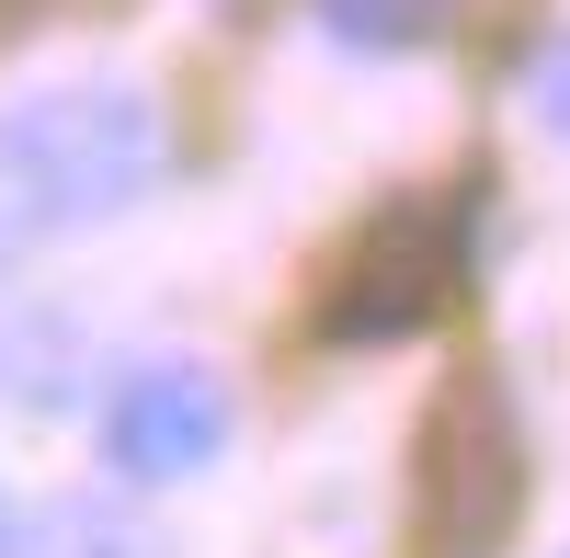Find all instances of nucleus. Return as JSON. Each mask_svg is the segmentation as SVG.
Returning a JSON list of instances; mask_svg holds the SVG:
<instances>
[{
    "label": "nucleus",
    "mask_w": 570,
    "mask_h": 558,
    "mask_svg": "<svg viewBox=\"0 0 570 558\" xmlns=\"http://www.w3.org/2000/svg\"><path fill=\"white\" fill-rule=\"evenodd\" d=\"M171 160V126L137 80H58L0 114V240L35 228H91L137 206Z\"/></svg>",
    "instance_id": "obj_1"
},
{
    "label": "nucleus",
    "mask_w": 570,
    "mask_h": 558,
    "mask_svg": "<svg viewBox=\"0 0 570 558\" xmlns=\"http://www.w3.org/2000/svg\"><path fill=\"white\" fill-rule=\"evenodd\" d=\"M513 514H525V434L491 377H456L422 410L411 445V536L422 558H502Z\"/></svg>",
    "instance_id": "obj_2"
},
{
    "label": "nucleus",
    "mask_w": 570,
    "mask_h": 558,
    "mask_svg": "<svg viewBox=\"0 0 570 558\" xmlns=\"http://www.w3.org/2000/svg\"><path fill=\"white\" fill-rule=\"evenodd\" d=\"M456 286H468V228H456V206L411 195V206H389L343 251L320 331L331 342H411V331H434V319L456 308Z\"/></svg>",
    "instance_id": "obj_3"
},
{
    "label": "nucleus",
    "mask_w": 570,
    "mask_h": 558,
    "mask_svg": "<svg viewBox=\"0 0 570 558\" xmlns=\"http://www.w3.org/2000/svg\"><path fill=\"white\" fill-rule=\"evenodd\" d=\"M104 445H115L126 479H195V468H217V445H228V377L195 365V353L137 365V377L115 388Z\"/></svg>",
    "instance_id": "obj_4"
},
{
    "label": "nucleus",
    "mask_w": 570,
    "mask_h": 558,
    "mask_svg": "<svg viewBox=\"0 0 570 558\" xmlns=\"http://www.w3.org/2000/svg\"><path fill=\"white\" fill-rule=\"evenodd\" d=\"M80 319L69 308H23V319H0V399H23V410H58L80 388Z\"/></svg>",
    "instance_id": "obj_5"
},
{
    "label": "nucleus",
    "mask_w": 570,
    "mask_h": 558,
    "mask_svg": "<svg viewBox=\"0 0 570 558\" xmlns=\"http://www.w3.org/2000/svg\"><path fill=\"white\" fill-rule=\"evenodd\" d=\"M320 23L343 46H365V58H400V46L445 34V0H320Z\"/></svg>",
    "instance_id": "obj_6"
},
{
    "label": "nucleus",
    "mask_w": 570,
    "mask_h": 558,
    "mask_svg": "<svg viewBox=\"0 0 570 558\" xmlns=\"http://www.w3.org/2000/svg\"><path fill=\"white\" fill-rule=\"evenodd\" d=\"M46 558H171V536L137 525L126 501H69L58 536H46Z\"/></svg>",
    "instance_id": "obj_7"
},
{
    "label": "nucleus",
    "mask_w": 570,
    "mask_h": 558,
    "mask_svg": "<svg viewBox=\"0 0 570 558\" xmlns=\"http://www.w3.org/2000/svg\"><path fill=\"white\" fill-rule=\"evenodd\" d=\"M525 103H537V126H548V137H570V34H559L548 58H537V80H525Z\"/></svg>",
    "instance_id": "obj_8"
},
{
    "label": "nucleus",
    "mask_w": 570,
    "mask_h": 558,
    "mask_svg": "<svg viewBox=\"0 0 570 558\" xmlns=\"http://www.w3.org/2000/svg\"><path fill=\"white\" fill-rule=\"evenodd\" d=\"M0 558H12V501H0Z\"/></svg>",
    "instance_id": "obj_9"
}]
</instances>
